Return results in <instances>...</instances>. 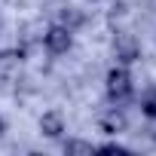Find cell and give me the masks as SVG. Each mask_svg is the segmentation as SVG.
I'll return each instance as SVG.
<instances>
[{
	"label": "cell",
	"instance_id": "1",
	"mask_svg": "<svg viewBox=\"0 0 156 156\" xmlns=\"http://www.w3.org/2000/svg\"><path fill=\"white\" fill-rule=\"evenodd\" d=\"M107 98L110 101H126V98H132V92H135V83H132V73L126 70V67H110L107 70Z\"/></svg>",
	"mask_w": 156,
	"mask_h": 156
},
{
	"label": "cell",
	"instance_id": "6",
	"mask_svg": "<svg viewBox=\"0 0 156 156\" xmlns=\"http://www.w3.org/2000/svg\"><path fill=\"white\" fill-rule=\"evenodd\" d=\"M19 52H12V49H6V52H0V76H9L16 67H19Z\"/></svg>",
	"mask_w": 156,
	"mask_h": 156
},
{
	"label": "cell",
	"instance_id": "9",
	"mask_svg": "<svg viewBox=\"0 0 156 156\" xmlns=\"http://www.w3.org/2000/svg\"><path fill=\"white\" fill-rule=\"evenodd\" d=\"M95 150H101V153H132L129 147H122V144H113V141H110V144H101V147H95Z\"/></svg>",
	"mask_w": 156,
	"mask_h": 156
},
{
	"label": "cell",
	"instance_id": "8",
	"mask_svg": "<svg viewBox=\"0 0 156 156\" xmlns=\"http://www.w3.org/2000/svg\"><path fill=\"white\" fill-rule=\"evenodd\" d=\"M141 110H144V116H156V92H147L141 98Z\"/></svg>",
	"mask_w": 156,
	"mask_h": 156
},
{
	"label": "cell",
	"instance_id": "10",
	"mask_svg": "<svg viewBox=\"0 0 156 156\" xmlns=\"http://www.w3.org/2000/svg\"><path fill=\"white\" fill-rule=\"evenodd\" d=\"M147 135L156 141V116H147Z\"/></svg>",
	"mask_w": 156,
	"mask_h": 156
},
{
	"label": "cell",
	"instance_id": "12",
	"mask_svg": "<svg viewBox=\"0 0 156 156\" xmlns=\"http://www.w3.org/2000/svg\"><path fill=\"white\" fill-rule=\"evenodd\" d=\"M92 3H98V0H92Z\"/></svg>",
	"mask_w": 156,
	"mask_h": 156
},
{
	"label": "cell",
	"instance_id": "7",
	"mask_svg": "<svg viewBox=\"0 0 156 156\" xmlns=\"http://www.w3.org/2000/svg\"><path fill=\"white\" fill-rule=\"evenodd\" d=\"M64 153H67V156H92L95 147H92L89 141H67V144H64Z\"/></svg>",
	"mask_w": 156,
	"mask_h": 156
},
{
	"label": "cell",
	"instance_id": "5",
	"mask_svg": "<svg viewBox=\"0 0 156 156\" xmlns=\"http://www.w3.org/2000/svg\"><path fill=\"white\" fill-rule=\"evenodd\" d=\"M40 132H43L46 138H61V132H64V119H61V113H55V110L43 113V116H40Z\"/></svg>",
	"mask_w": 156,
	"mask_h": 156
},
{
	"label": "cell",
	"instance_id": "3",
	"mask_svg": "<svg viewBox=\"0 0 156 156\" xmlns=\"http://www.w3.org/2000/svg\"><path fill=\"white\" fill-rule=\"evenodd\" d=\"M113 55H116L122 64H132V61L141 58V46H138V40H135L132 34H116V40H113Z\"/></svg>",
	"mask_w": 156,
	"mask_h": 156
},
{
	"label": "cell",
	"instance_id": "4",
	"mask_svg": "<svg viewBox=\"0 0 156 156\" xmlns=\"http://www.w3.org/2000/svg\"><path fill=\"white\" fill-rule=\"evenodd\" d=\"M101 132H107V135H119V132H126V113L122 110H116V107H110L107 113H101Z\"/></svg>",
	"mask_w": 156,
	"mask_h": 156
},
{
	"label": "cell",
	"instance_id": "2",
	"mask_svg": "<svg viewBox=\"0 0 156 156\" xmlns=\"http://www.w3.org/2000/svg\"><path fill=\"white\" fill-rule=\"evenodd\" d=\"M43 43H46V52H49V55H64V52H70V46H73V31L58 22V25H52V28L43 34Z\"/></svg>",
	"mask_w": 156,
	"mask_h": 156
},
{
	"label": "cell",
	"instance_id": "11",
	"mask_svg": "<svg viewBox=\"0 0 156 156\" xmlns=\"http://www.w3.org/2000/svg\"><path fill=\"white\" fill-rule=\"evenodd\" d=\"M3 132H6V122H3V119H0V135H3Z\"/></svg>",
	"mask_w": 156,
	"mask_h": 156
}]
</instances>
